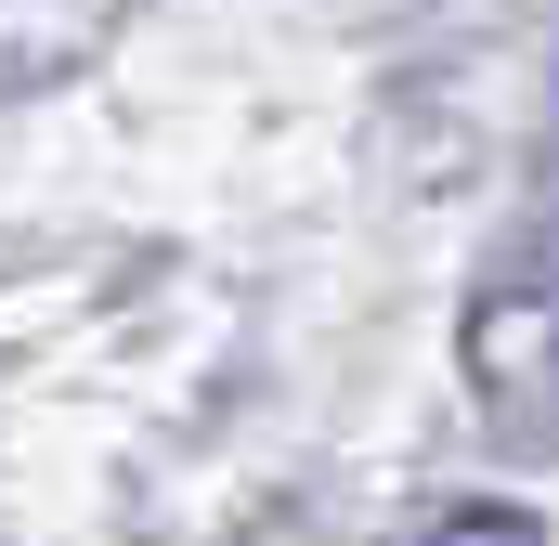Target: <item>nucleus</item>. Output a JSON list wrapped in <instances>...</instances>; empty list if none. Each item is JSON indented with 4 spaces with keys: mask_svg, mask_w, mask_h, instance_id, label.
Instances as JSON below:
<instances>
[{
    "mask_svg": "<svg viewBox=\"0 0 559 546\" xmlns=\"http://www.w3.org/2000/svg\"><path fill=\"white\" fill-rule=\"evenodd\" d=\"M429 546H547V534H534L521 508H455V521H442Z\"/></svg>",
    "mask_w": 559,
    "mask_h": 546,
    "instance_id": "obj_1",
    "label": "nucleus"
}]
</instances>
